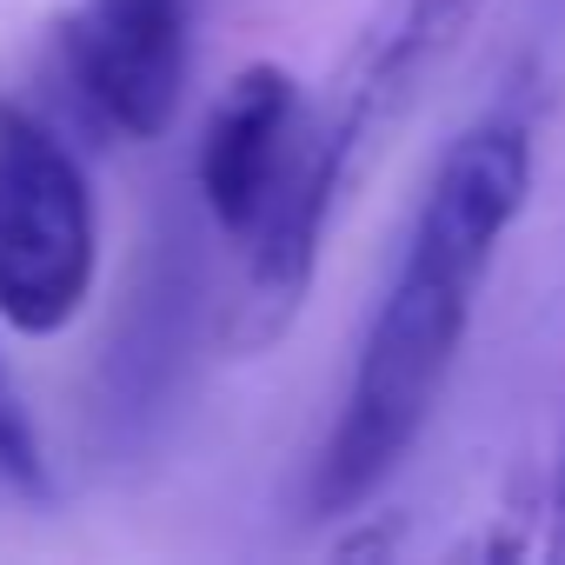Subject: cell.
Returning a JSON list of instances; mask_svg holds the SVG:
<instances>
[{
    "label": "cell",
    "mask_w": 565,
    "mask_h": 565,
    "mask_svg": "<svg viewBox=\"0 0 565 565\" xmlns=\"http://www.w3.org/2000/svg\"><path fill=\"white\" fill-rule=\"evenodd\" d=\"M525 193H532V120L519 107H492L446 147V160L426 180L393 287L373 307L340 419L320 446L313 512L366 505L419 446L466 347L479 287L512 220L525 213Z\"/></svg>",
    "instance_id": "obj_1"
},
{
    "label": "cell",
    "mask_w": 565,
    "mask_h": 565,
    "mask_svg": "<svg viewBox=\"0 0 565 565\" xmlns=\"http://www.w3.org/2000/svg\"><path fill=\"white\" fill-rule=\"evenodd\" d=\"M100 273V213L67 140L0 100V320L47 340L81 320Z\"/></svg>",
    "instance_id": "obj_2"
},
{
    "label": "cell",
    "mask_w": 565,
    "mask_h": 565,
    "mask_svg": "<svg viewBox=\"0 0 565 565\" xmlns=\"http://www.w3.org/2000/svg\"><path fill=\"white\" fill-rule=\"evenodd\" d=\"M67 67L94 114L127 140H160L186 100L193 0H81Z\"/></svg>",
    "instance_id": "obj_3"
},
{
    "label": "cell",
    "mask_w": 565,
    "mask_h": 565,
    "mask_svg": "<svg viewBox=\"0 0 565 565\" xmlns=\"http://www.w3.org/2000/svg\"><path fill=\"white\" fill-rule=\"evenodd\" d=\"M479 8L486 0H380L366 14L327 100L313 107L320 147L347 173H360L366 147L413 107V94L426 87V74H439V61L459 47V34L472 28Z\"/></svg>",
    "instance_id": "obj_4"
},
{
    "label": "cell",
    "mask_w": 565,
    "mask_h": 565,
    "mask_svg": "<svg viewBox=\"0 0 565 565\" xmlns=\"http://www.w3.org/2000/svg\"><path fill=\"white\" fill-rule=\"evenodd\" d=\"M307 120H313V107L287 67L253 61L226 81V94L206 114L200 167H193L200 206L226 239H246L266 220V206L279 200V186H287V173L300 160Z\"/></svg>",
    "instance_id": "obj_5"
},
{
    "label": "cell",
    "mask_w": 565,
    "mask_h": 565,
    "mask_svg": "<svg viewBox=\"0 0 565 565\" xmlns=\"http://www.w3.org/2000/svg\"><path fill=\"white\" fill-rule=\"evenodd\" d=\"M0 486L21 492V499H54V479H47V452H41V433L0 366Z\"/></svg>",
    "instance_id": "obj_6"
},
{
    "label": "cell",
    "mask_w": 565,
    "mask_h": 565,
    "mask_svg": "<svg viewBox=\"0 0 565 565\" xmlns=\"http://www.w3.org/2000/svg\"><path fill=\"white\" fill-rule=\"evenodd\" d=\"M545 512H552L545 558H552V565H565V439H558V466H552V499H545Z\"/></svg>",
    "instance_id": "obj_7"
}]
</instances>
